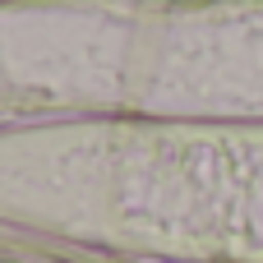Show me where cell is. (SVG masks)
Listing matches in <instances>:
<instances>
[{
  "label": "cell",
  "mask_w": 263,
  "mask_h": 263,
  "mask_svg": "<svg viewBox=\"0 0 263 263\" xmlns=\"http://www.w3.org/2000/svg\"><path fill=\"white\" fill-rule=\"evenodd\" d=\"M259 143H263V139H259Z\"/></svg>",
  "instance_id": "obj_1"
}]
</instances>
